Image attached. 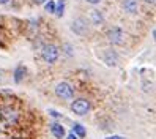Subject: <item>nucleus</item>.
I'll use <instances>...</instances> for the list:
<instances>
[{
    "label": "nucleus",
    "mask_w": 156,
    "mask_h": 139,
    "mask_svg": "<svg viewBox=\"0 0 156 139\" xmlns=\"http://www.w3.org/2000/svg\"><path fill=\"white\" fill-rule=\"evenodd\" d=\"M17 119H19V114H17V111L10 108V106H3L0 108V120H2L3 123L6 125H14L17 122Z\"/></svg>",
    "instance_id": "nucleus-1"
},
{
    "label": "nucleus",
    "mask_w": 156,
    "mask_h": 139,
    "mask_svg": "<svg viewBox=\"0 0 156 139\" xmlns=\"http://www.w3.org/2000/svg\"><path fill=\"white\" fill-rule=\"evenodd\" d=\"M71 111L77 115H85L90 111V101L85 98H77L71 103Z\"/></svg>",
    "instance_id": "nucleus-2"
},
{
    "label": "nucleus",
    "mask_w": 156,
    "mask_h": 139,
    "mask_svg": "<svg viewBox=\"0 0 156 139\" xmlns=\"http://www.w3.org/2000/svg\"><path fill=\"white\" fill-rule=\"evenodd\" d=\"M55 93L58 98H63V100H69L73 98V95H74V89H73L71 84H68V82H58V84L55 86Z\"/></svg>",
    "instance_id": "nucleus-3"
},
{
    "label": "nucleus",
    "mask_w": 156,
    "mask_h": 139,
    "mask_svg": "<svg viewBox=\"0 0 156 139\" xmlns=\"http://www.w3.org/2000/svg\"><path fill=\"white\" fill-rule=\"evenodd\" d=\"M107 40L112 44L122 46L125 43V32L120 29V27H112V29L107 30Z\"/></svg>",
    "instance_id": "nucleus-4"
},
{
    "label": "nucleus",
    "mask_w": 156,
    "mask_h": 139,
    "mask_svg": "<svg viewBox=\"0 0 156 139\" xmlns=\"http://www.w3.org/2000/svg\"><path fill=\"white\" fill-rule=\"evenodd\" d=\"M41 55H43L44 62L54 63V62H57V59H58V49L54 44H46L43 48V51H41Z\"/></svg>",
    "instance_id": "nucleus-5"
},
{
    "label": "nucleus",
    "mask_w": 156,
    "mask_h": 139,
    "mask_svg": "<svg viewBox=\"0 0 156 139\" xmlns=\"http://www.w3.org/2000/svg\"><path fill=\"white\" fill-rule=\"evenodd\" d=\"M71 30L74 32L76 35H79V36H85V35H88V25H87V21H85V19H82V17H77V19L73 21V24H71Z\"/></svg>",
    "instance_id": "nucleus-6"
},
{
    "label": "nucleus",
    "mask_w": 156,
    "mask_h": 139,
    "mask_svg": "<svg viewBox=\"0 0 156 139\" xmlns=\"http://www.w3.org/2000/svg\"><path fill=\"white\" fill-rule=\"evenodd\" d=\"M103 60L109 65V67H117V63H118V54L115 51H112V49H107V51H104Z\"/></svg>",
    "instance_id": "nucleus-7"
},
{
    "label": "nucleus",
    "mask_w": 156,
    "mask_h": 139,
    "mask_svg": "<svg viewBox=\"0 0 156 139\" xmlns=\"http://www.w3.org/2000/svg\"><path fill=\"white\" fill-rule=\"evenodd\" d=\"M123 8L126 13L129 14H136L137 10H139V5H137V0H123Z\"/></svg>",
    "instance_id": "nucleus-8"
},
{
    "label": "nucleus",
    "mask_w": 156,
    "mask_h": 139,
    "mask_svg": "<svg viewBox=\"0 0 156 139\" xmlns=\"http://www.w3.org/2000/svg\"><path fill=\"white\" fill-rule=\"evenodd\" d=\"M51 133L55 136L57 139H63V137H65V128H63L60 123L54 122V123L51 125Z\"/></svg>",
    "instance_id": "nucleus-9"
},
{
    "label": "nucleus",
    "mask_w": 156,
    "mask_h": 139,
    "mask_svg": "<svg viewBox=\"0 0 156 139\" xmlns=\"http://www.w3.org/2000/svg\"><path fill=\"white\" fill-rule=\"evenodd\" d=\"M91 22H93L95 25H101L104 22V17H103V13L98 11V10H93L91 11Z\"/></svg>",
    "instance_id": "nucleus-10"
},
{
    "label": "nucleus",
    "mask_w": 156,
    "mask_h": 139,
    "mask_svg": "<svg viewBox=\"0 0 156 139\" xmlns=\"http://www.w3.org/2000/svg\"><path fill=\"white\" fill-rule=\"evenodd\" d=\"M24 75H25V68L21 65V67H17V68L14 70V81H16V82H21L22 78H24Z\"/></svg>",
    "instance_id": "nucleus-11"
},
{
    "label": "nucleus",
    "mask_w": 156,
    "mask_h": 139,
    "mask_svg": "<svg viewBox=\"0 0 156 139\" xmlns=\"http://www.w3.org/2000/svg\"><path fill=\"white\" fill-rule=\"evenodd\" d=\"M73 133H74L76 136H79V137H84L85 136V128L82 126L80 123H74V126H73Z\"/></svg>",
    "instance_id": "nucleus-12"
},
{
    "label": "nucleus",
    "mask_w": 156,
    "mask_h": 139,
    "mask_svg": "<svg viewBox=\"0 0 156 139\" xmlns=\"http://www.w3.org/2000/svg\"><path fill=\"white\" fill-rule=\"evenodd\" d=\"M63 10H65V2L63 0H60V2L55 5V10H54V13H55V16H63Z\"/></svg>",
    "instance_id": "nucleus-13"
},
{
    "label": "nucleus",
    "mask_w": 156,
    "mask_h": 139,
    "mask_svg": "<svg viewBox=\"0 0 156 139\" xmlns=\"http://www.w3.org/2000/svg\"><path fill=\"white\" fill-rule=\"evenodd\" d=\"M46 10H48L49 13H54V10H55V3H54L52 0H49V3H46Z\"/></svg>",
    "instance_id": "nucleus-14"
},
{
    "label": "nucleus",
    "mask_w": 156,
    "mask_h": 139,
    "mask_svg": "<svg viewBox=\"0 0 156 139\" xmlns=\"http://www.w3.org/2000/svg\"><path fill=\"white\" fill-rule=\"evenodd\" d=\"M106 139H125L123 136H118V134H112V136H107Z\"/></svg>",
    "instance_id": "nucleus-15"
},
{
    "label": "nucleus",
    "mask_w": 156,
    "mask_h": 139,
    "mask_svg": "<svg viewBox=\"0 0 156 139\" xmlns=\"http://www.w3.org/2000/svg\"><path fill=\"white\" fill-rule=\"evenodd\" d=\"M66 139H77V136H76L74 133H69V134L66 136Z\"/></svg>",
    "instance_id": "nucleus-16"
},
{
    "label": "nucleus",
    "mask_w": 156,
    "mask_h": 139,
    "mask_svg": "<svg viewBox=\"0 0 156 139\" xmlns=\"http://www.w3.org/2000/svg\"><path fill=\"white\" fill-rule=\"evenodd\" d=\"M85 2H88V3H91V5H96V3L101 2V0H85Z\"/></svg>",
    "instance_id": "nucleus-17"
},
{
    "label": "nucleus",
    "mask_w": 156,
    "mask_h": 139,
    "mask_svg": "<svg viewBox=\"0 0 156 139\" xmlns=\"http://www.w3.org/2000/svg\"><path fill=\"white\" fill-rule=\"evenodd\" d=\"M33 3H36V5H43V3H46V0H33Z\"/></svg>",
    "instance_id": "nucleus-18"
},
{
    "label": "nucleus",
    "mask_w": 156,
    "mask_h": 139,
    "mask_svg": "<svg viewBox=\"0 0 156 139\" xmlns=\"http://www.w3.org/2000/svg\"><path fill=\"white\" fill-rule=\"evenodd\" d=\"M51 115H52V117H60V114L55 112V111H51Z\"/></svg>",
    "instance_id": "nucleus-19"
},
{
    "label": "nucleus",
    "mask_w": 156,
    "mask_h": 139,
    "mask_svg": "<svg viewBox=\"0 0 156 139\" xmlns=\"http://www.w3.org/2000/svg\"><path fill=\"white\" fill-rule=\"evenodd\" d=\"M8 2H10V0H0V5H6Z\"/></svg>",
    "instance_id": "nucleus-20"
},
{
    "label": "nucleus",
    "mask_w": 156,
    "mask_h": 139,
    "mask_svg": "<svg viewBox=\"0 0 156 139\" xmlns=\"http://www.w3.org/2000/svg\"><path fill=\"white\" fill-rule=\"evenodd\" d=\"M145 2H147V3H150V5H153V3H154V0H145Z\"/></svg>",
    "instance_id": "nucleus-21"
}]
</instances>
